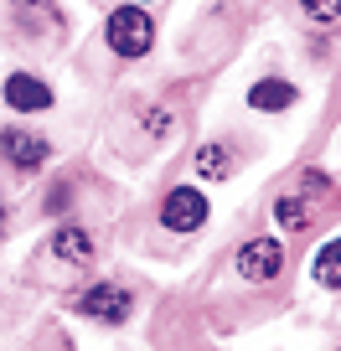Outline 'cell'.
Returning <instances> with one entry per match:
<instances>
[{"label": "cell", "instance_id": "cell-1", "mask_svg": "<svg viewBox=\"0 0 341 351\" xmlns=\"http://www.w3.org/2000/svg\"><path fill=\"white\" fill-rule=\"evenodd\" d=\"M155 42V26L150 16L140 11V5H119V11H109V47L119 57H145Z\"/></svg>", "mask_w": 341, "mask_h": 351}, {"label": "cell", "instance_id": "cell-3", "mask_svg": "<svg viewBox=\"0 0 341 351\" xmlns=\"http://www.w3.org/2000/svg\"><path fill=\"white\" fill-rule=\"evenodd\" d=\"M130 289L119 285H93L78 295V315H89V320H109V326H119V320H130Z\"/></svg>", "mask_w": 341, "mask_h": 351}, {"label": "cell", "instance_id": "cell-5", "mask_svg": "<svg viewBox=\"0 0 341 351\" xmlns=\"http://www.w3.org/2000/svg\"><path fill=\"white\" fill-rule=\"evenodd\" d=\"M326 191H331V181H326V176H316V171H310V176H300V197H279V202H274V217L285 222L290 232H295V228H305V222H310V197H326Z\"/></svg>", "mask_w": 341, "mask_h": 351}, {"label": "cell", "instance_id": "cell-2", "mask_svg": "<svg viewBox=\"0 0 341 351\" xmlns=\"http://www.w3.org/2000/svg\"><path fill=\"white\" fill-rule=\"evenodd\" d=\"M279 269H285V248L274 238H253L238 248V274L248 285H269V279H279Z\"/></svg>", "mask_w": 341, "mask_h": 351}, {"label": "cell", "instance_id": "cell-12", "mask_svg": "<svg viewBox=\"0 0 341 351\" xmlns=\"http://www.w3.org/2000/svg\"><path fill=\"white\" fill-rule=\"evenodd\" d=\"M300 5H305L316 21H336V0H300Z\"/></svg>", "mask_w": 341, "mask_h": 351}, {"label": "cell", "instance_id": "cell-4", "mask_svg": "<svg viewBox=\"0 0 341 351\" xmlns=\"http://www.w3.org/2000/svg\"><path fill=\"white\" fill-rule=\"evenodd\" d=\"M161 222L171 232H197L202 222H207V197L191 191V186H176L171 197H165V207H161Z\"/></svg>", "mask_w": 341, "mask_h": 351}, {"label": "cell", "instance_id": "cell-6", "mask_svg": "<svg viewBox=\"0 0 341 351\" xmlns=\"http://www.w3.org/2000/svg\"><path fill=\"white\" fill-rule=\"evenodd\" d=\"M0 155L16 165V171H36V165L47 160V140L32 130H5L0 134Z\"/></svg>", "mask_w": 341, "mask_h": 351}, {"label": "cell", "instance_id": "cell-8", "mask_svg": "<svg viewBox=\"0 0 341 351\" xmlns=\"http://www.w3.org/2000/svg\"><path fill=\"white\" fill-rule=\"evenodd\" d=\"M52 258H62L67 269H83V263L93 258V243L83 228H57L52 232Z\"/></svg>", "mask_w": 341, "mask_h": 351}, {"label": "cell", "instance_id": "cell-10", "mask_svg": "<svg viewBox=\"0 0 341 351\" xmlns=\"http://www.w3.org/2000/svg\"><path fill=\"white\" fill-rule=\"evenodd\" d=\"M248 104L253 109H290L295 104V83H279V77H264V83H253V93H248Z\"/></svg>", "mask_w": 341, "mask_h": 351}, {"label": "cell", "instance_id": "cell-9", "mask_svg": "<svg viewBox=\"0 0 341 351\" xmlns=\"http://www.w3.org/2000/svg\"><path fill=\"white\" fill-rule=\"evenodd\" d=\"M191 165H197V176H202V181H228V176H233V155H228V145H217V140H207V145H202Z\"/></svg>", "mask_w": 341, "mask_h": 351}, {"label": "cell", "instance_id": "cell-7", "mask_svg": "<svg viewBox=\"0 0 341 351\" xmlns=\"http://www.w3.org/2000/svg\"><path fill=\"white\" fill-rule=\"evenodd\" d=\"M5 104H11V109H26V114H42V109H52V88H47L42 77L16 73V77H5Z\"/></svg>", "mask_w": 341, "mask_h": 351}, {"label": "cell", "instance_id": "cell-11", "mask_svg": "<svg viewBox=\"0 0 341 351\" xmlns=\"http://www.w3.org/2000/svg\"><path fill=\"white\" fill-rule=\"evenodd\" d=\"M336 258H341V243L331 238L326 248H320V258H316V279H320L326 289H336V285H341V269H336Z\"/></svg>", "mask_w": 341, "mask_h": 351}]
</instances>
